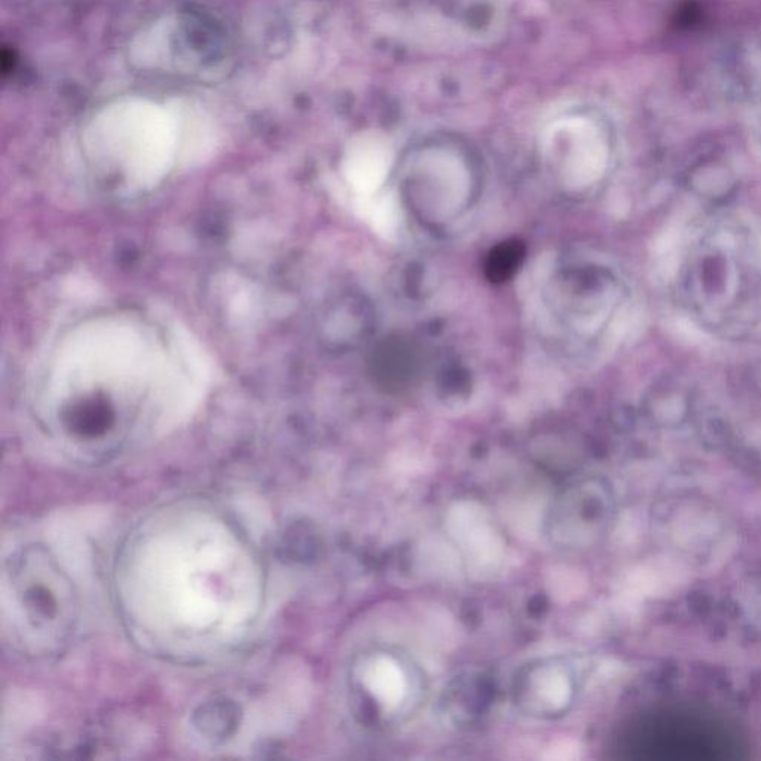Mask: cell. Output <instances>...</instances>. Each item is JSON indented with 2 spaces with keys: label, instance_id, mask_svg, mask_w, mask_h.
<instances>
[{
  "label": "cell",
  "instance_id": "cell-1",
  "mask_svg": "<svg viewBox=\"0 0 761 761\" xmlns=\"http://www.w3.org/2000/svg\"><path fill=\"white\" fill-rule=\"evenodd\" d=\"M733 231H727L726 240L721 231L707 237L693 253L687 274V293L702 319L709 326L741 327L744 310L756 311L761 296V278L748 252L738 246ZM751 253V252H750Z\"/></svg>",
  "mask_w": 761,
  "mask_h": 761
},
{
  "label": "cell",
  "instance_id": "cell-4",
  "mask_svg": "<svg viewBox=\"0 0 761 761\" xmlns=\"http://www.w3.org/2000/svg\"><path fill=\"white\" fill-rule=\"evenodd\" d=\"M571 692L570 671L564 665H546L533 671L521 690L522 704L537 714H552L570 704Z\"/></svg>",
  "mask_w": 761,
  "mask_h": 761
},
{
  "label": "cell",
  "instance_id": "cell-3",
  "mask_svg": "<svg viewBox=\"0 0 761 761\" xmlns=\"http://www.w3.org/2000/svg\"><path fill=\"white\" fill-rule=\"evenodd\" d=\"M363 686L372 701L387 714L402 708L411 693V680L406 669L390 654L369 657L363 672Z\"/></svg>",
  "mask_w": 761,
  "mask_h": 761
},
{
  "label": "cell",
  "instance_id": "cell-2",
  "mask_svg": "<svg viewBox=\"0 0 761 761\" xmlns=\"http://www.w3.org/2000/svg\"><path fill=\"white\" fill-rule=\"evenodd\" d=\"M423 374V356L411 338L396 335L382 339L369 359V375L385 393L412 390Z\"/></svg>",
  "mask_w": 761,
  "mask_h": 761
},
{
  "label": "cell",
  "instance_id": "cell-6",
  "mask_svg": "<svg viewBox=\"0 0 761 761\" xmlns=\"http://www.w3.org/2000/svg\"><path fill=\"white\" fill-rule=\"evenodd\" d=\"M524 259V246L518 241H506L492 249L487 259V274L494 283L509 280L521 267Z\"/></svg>",
  "mask_w": 761,
  "mask_h": 761
},
{
  "label": "cell",
  "instance_id": "cell-7",
  "mask_svg": "<svg viewBox=\"0 0 761 761\" xmlns=\"http://www.w3.org/2000/svg\"><path fill=\"white\" fill-rule=\"evenodd\" d=\"M24 605L30 619L38 620V622L53 619L57 611L53 595L44 586L30 588L24 595Z\"/></svg>",
  "mask_w": 761,
  "mask_h": 761
},
{
  "label": "cell",
  "instance_id": "cell-5",
  "mask_svg": "<svg viewBox=\"0 0 761 761\" xmlns=\"http://www.w3.org/2000/svg\"><path fill=\"white\" fill-rule=\"evenodd\" d=\"M241 709L229 699H213L194 712L195 729L210 741L222 742L231 738L240 726Z\"/></svg>",
  "mask_w": 761,
  "mask_h": 761
}]
</instances>
